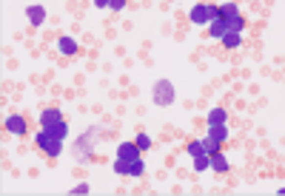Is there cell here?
<instances>
[{"label": "cell", "instance_id": "ac0fdd59", "mask_svg": "<svg viewBox=\"0 0 285 196\" xmlns=\"http://www.w3.org/2000/svg\"><path fill=\"white\" fill-rule=\"evenodd\" d=\"M205 168H211V154H200V157H194V171H205Z\"/></svg>", "mask_w": 285, "mask_h": 196}, {"label": "cell", "instance_id": "8992f818", "mask_svg": "<svg viewBox=\"0 0 285 196\" xmlns=\"http://www.w3.org/2000/svg\"><path fill=\"white\" fill-rule=\"evenodd\" d=\"M26 17H29L32 26H43V23H46V9H43V6H29V9H26Z\"/></svg>", "mask_w": 285, "mask_h": 196}, {"label": "cell", "instance_id": "8fae6325", "mask_svg": "<svg viewBox=\"0 0 285 196\" xmlns=\"http://www.w3.org/2000/svg\"><path fill=\"white\" fill-rule=\"evenodd\" d=\"M219 43H222L225 49H240V46H242V34L240 32H225V37H222Z\"/></svg>", "mask_w": 285, "mask_h": 196}, {"label": "cell", "instance_id": "4fadbf2b", "mask_svg": "<svg viewBox=\"0 0 285 196\" xmlns=\"http://www.w3.org/2000/svg\"><path fill=\"white\" fill-rule=\"evenodd\" d=\"M208 137L217 139V142H225L228 139V128L225 125H208Z\"/></svg>", "mask_w": 285, "mask_h": 196}, {"label": "cell", "instance_id": "7c38bea8", "mask_svg": "<svg viewBox=\"0 0 285 196\" xmlns=\"http://www.w3.org/2000/svg\"><path fill=\"white\" fill-rule=\"evenodd\" d=\"M225 119H228V114L222 108H211L208 111V125H225Z\"/></svg>", "mask_w": 285, "mask_h": 196}, {"label": "cell", "instance_id": "3957f363", "mask_svg": "<svg viewBox=\"0 0 285 196\" xmlns=\"http://www.w3.org/2000/svg\"><path fill=\"white\" fill-rule=\"evenodd\" d=\"M188 17H191V23H194V26H208L211 20H217V17H219V6H211V3H197V6L188 12Z\"/></svg>", "mask_w": 285, "mask_h": 196}, {"label": "cell", "instance_id": "7a4b0ae2", "mask_svg": "<svg viewBox=\"0 0 285 196\" xmlns=\"http://www.w3.org/2000/svg\"><path fill=\"white\" fill-rule=\"evenodd\" d=\"M177 97V91H174V82L171 80H157L151 85V99H154V105H171Z\"/></svg>", "mask_w": 285, "mask_h": 196}, {"label": "cell", "instance_id": "44dd1931", "mask_svg": "<svg viewBox=\"0 0 285 196\" xmlns=\"http://www.w3.org/2000/svg\"><path fill=\"white\" fill-rule=\"evenodd\" d=\"M202 142H205V154H217V151H219V145H222V142H217V139H211V137H205Z\"/></svg>", "mask_w": 285, "mask_h": 196}, {"label": "cell", "instance_id": "ffe728a7", "mask_svg": "<svg viewBox=\"0 0 285 196\" xmlns=\"http://www.w3.org/2000/svg\"><path fill=\"white\" fill-rule=\"evenodd\" d=\"M134 142H137V148H140V151H149V148H151V137H149V134H137Z\"/></svg>", "mask_w": 285, "mask_h": 196}, {"label": "cell", "instance_id": "277c9868", "mask_svg": "<svg viewBox=\"0 0 285 196\" xmlns=\"http://www.w3.org/2000/svg\"><path fill=\"white\" fill-rule=\"evenodd\" d=\"M140 148H137V142H120L117 145V157L120 159H126V162H132V159H140Z\"/></svg>", "mask_w": 285, "mask_h": 196}, {"label": "cell", "instance_id": "9c48e42d", "mask_svg": "<svg viewBox=\"0 0 285 196\" xmlns=\"http://www.w3.org/2000/svg\"><path fill=\"white\" fill-rule=\"evenodd\" d=\"M57 49H60V54H66V57H74V54H77V43H74V37L63 34L60 43H57Z\"/></svg>", "mask_w": 285, "mask_h": 196}, {"label": "cell", "instance_id": "9a60e30c", "mask_svg": "<svg viewBox=\"0 0 285 196\" xmlns=\"http://www.w3.org/2000/svg\"><path fill=\"white\" fill-rule=\"evenodd\" d=\"M51 134V137H57V139H63V137H66L68 134V125H66V119H60V122H54V125H49V128H46Z\"/></svg>", "mask_w": 285, "mask_h": 196}, {"label": "cell", "instance_id": "603a6c76", "mask_svg": "<svg viewBox=\"0 0 285 196\" xmlns=\"http://www.w3.org/2000/svg\"><path fill=\"white\" fill-rule=\"evenodd\" d=\"M109 9H114V12H123L126 9V0H111V6Z\"/></svg>", "mask_w": 285, "mask_h": 196}, {"label": "cell", "instance_id": "6da1fadb", "mask_svg": "<svg viewBox=\"0 0 285 196\" xmlns=\"http://www.w3.org/2000/svg\"><path fill=\"white\" fill-rule=\"evenodd\" d=\"M34 142H37V148L46 154V157H51V159H57L60 154H63V139H57V137H51L46 128L37 131V137H34Z\"/></svg>", "mask_w": 285, "mask_h": 196}, {"label": "cell", "instance_id": "5bb4252c", "mask_svg": "<svg viewBox=\"0 0 285 196\" xmlns=\"http://www.w3.org/2000/svg\"><path fill=\"white\" fill-rule=\"evenodd\" d=\"M143 171H146V162L143 159H132L129 168H126V176H143Z\"/></svg>", "mask_w": 285, "mask_h": 196}, {"label": "cell", "instance_id": "d6986e66", "mask_svg": "<svg viewBox=\"0 0 285 196\" xmlns=\"http://www.w3.org/2000/svg\"><path fill=\"white\" fill-rule=\"evenodd\" d=\"M188 154H191V157H200V154H205V142H202V139L188 142Z\"/></svg>", "mask_w": 285, "mask_h": 196}, {"label": "cell", "instance_id": "30bf717a", "mask_svg": "<svg viewBox=\"0 0 285 196\" xmlns=\"http://www.w3.org/2000/svg\"><path fill=\"white\" fill-rule=\"evenodd\" d=\"M60 119H63V114H60L57 108H49V111H43V114H40V128H49V125L60 122Z\"/></svg>", "mask_w": 285, "mask_h": 196}, {"label": "cell", "instance_id": "e0dca14e", "mask_svg": "<svg viewBox=\"0 0 285 196\" xmlns=\"http://www.w3.org/2000/svg\"><path fill=\"white\" fill-rule=\"evenodd\" d=\"M234 15H240L237 3H222V6H219V17H222V20H228V17H234Z\"/></svg>", "mask_w": 285, "mask_h": 196}, {"label": "cell", "instance_id": "7402d4cb", "mask_svg": "<svg viewBox=\"0 0 285 196\" xmlns=\"http://www.w3.org/2000/svg\"><path fill=\"white\" fill-rule=\"evenodd\" d=\"M71 194L74 196H86L88 194V185H77V188H71Z\"/></svg>", "mask_w": 285, "mask_h": 196}, {"label": "cell", "instance_id": "d4e9b609", "mask_svg": "<svg viewBox=\"0 0 285 196\" xmlns=\"http://www.w3.org/2000/svg\"><path fill=\"white\" fill-rule=\"evenodd\" d=\"M277 194H280V196H285V188H280V191H277Z\"/></svg>", "mask_w": 285, "mask_h": 196}, {"label": "cell", "instance_id": "ba28073f", "mask_svg": "<svg viewBox=\"0 0 285 196\" xmlns=\"http://www.w3.org/2000/svg\"><path fill=\"white\" fill-rule=\"evenodd\" d=\"M225 32H228V26H225V20H222V17H217V20H211V23H208V34H211L214 40H222Z\"/></svg>", "mask_w": 285, "mask_h": 196}, {"label": "cell", "instance_id": "5b68a950", "mask_svg": "<svg viewBox=\"0 0 285 196\" xmlns=\"http://www.w3.org/2000/svg\"><path fill=\"white\" fill-rule=\"evenodd\" d=\"M26 128H29V125H26V119H23L20 114L6 117V131H9V134H15V137H23V134H26Z\"/></svg>", "mask_w": 285, "mask_h": 196}, {"label": "cell", "instance_id": "52a82bcc", "mask_svg": "<svg viewBox=\"0 0 285 196\" xmlns=\"http://www.w3.org/2000/svg\"><path fill=\"white\" fill-rule=\"evenodd\" d=\"M231 165H228V157L222 154V151H217V154H211V171L214 174H225Z\"/></svg>", "mask_w": 285, "mask_h": 196}, {"label": "cell", "instance_id": "2e32d148", "mask_svg": "<svg viewBox=\"0 0 285 196\" xmlns=\"http://www.w3.org/2000/svg\"><path fill=\"white\" fill-rule=\"evenodd\" d=\"M225 26H228V32H240L242 34V29H245V20H242V15H234L225 20Z\"/></svg>", "mask_w": 285, "mask_h": 196}, {"label": "cell", "instance_id": "cb8c5ba5", "mask_svg": "<svg viewBox=\"0 0 285 196\" xmlns=\"http://www.w3.org/2000/svg\"><path fill=\"white\" fill-rule=\"evenodd\" d=\"M94 6H97V9H109V6H111V0H94Z\"/></svg>", "mask_w": 285, "mask_h": 196}]
</instances>
